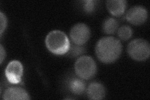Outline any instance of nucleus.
Returning <instances> with one entry per match:
<instances>
[{
	"instance_id": "1",
	"label": "nucleus",
	"mask_w": 150,
	"mask_h": 100,
	"mask_svg": "<svg viewBox=\"0 0 150 100\" xmlns=\"http://www.w3.org/2000/svg\"><path fill=\"white\" fill-rule=\"evenodd\" d=\"M96 54L101 61L110 63L118 59L122 51L121 42L114 37H104L98 41L96 46Z\"/></svg>"
},
{
	"instance_id": "2",
	"label": "nucleus",
	"mask_w": 150,
	"mask_h": 100,
	"mask_svg": "<svg viewBox=\"0 0 150 100\" xmlns=\"http://www.w3.org/2000/svg\"><path fill=\"white\" fill-rule=\"evenodd\" d=\"M45 43L48 50L57 55L67 53L70 46L68 36L59 30H54L49 33L46 38Z\"/></svg>"
},
{
	"instance_id": "3",
	"label": "nucleus",
	"mask_w": 150,
	"mask_h": 100,
	"mask_svg": "<svg viewBox=\"0 0 150 100\" xmlns=\"http://www.w3.org/2000/svg\"><path fill=\"white\" fill-rule=\"evenodd\" d=\"M74 70L79 78L89 79L95 75L97 68L96 63L91 57L83 56L76 60Z\"/></svg>"
},
{
	"instance_id": "4",
	"label": "nucleus",
	"mask_w": 150,
	"mask_h": 100,
	"mask_svg": "<svg viewBox=\"0 0 150 100\" xmlns=\"http://www.w3.org/2000/svg\"><path fill=\"white\" fill-rule=\"evenodd\" d=\"M128 53L133 60L138 61L146 60L150 54L149 43L143 39L131 41L128 46Z\"/></svg>"
},
{
	"instance_id": "5",
	"label": "nucleus",
	"mask_w": 150,
	"mask_h": 100,
	"mask_svg": "<svg viewBox=\"0 0 150 100\" xmlns=\"http://www.w3.org/2000/svg\"><path fill=\"white\" fill-rule=\"evenodd\" d=\"M90 28L84 23H78L70 31V38L73 43L78 45L85 44L90 38Z\"/></svg>"
},
{
	"instance_id": "6",
	"label": "nucleus",
	"mask_w": 150,
	"mask_h": 100,
	"mask_svg": "<svg viewBox=\"0 0 150 100\" xmlns=\"http://www.w3.org/2000/svg\"><path fill=\"white\" fill-rule=\"evenodd\" d=\"M23 71L22 64L20 61L13 60L8 63L5 70V75L9 83L18 84L21 81Z\"/></svg>"
},
{
	"instance_id": "7",
	"label": "nucleus",
	"mask_w": 150,
	"mask_h": 100,
	"mask_svg": "<svg viewBox=\"0 0 150 100\" xmlns=\"http://www.w3.org/2000/svg\"><path fill=\"white\" fill-rule=\"evenodd\" d=\"M148 17L146 9L142 6H136L130 8L126 13V18L134 25H140L146 21Z\"/></svg>"
},
{
	"instance_id": "8",
	"label": "nucleus",
	"mask_w": 150,
	"mask_h": 100,
	"mask_svg": "<svg viewBox=\"0 0 150 100\" xmlns=\"http://www.w3.org/2000/svg\"><path fill=\"white\" fill-rule=\"evenodd\" d=\"M106 94V90L104 86L100 83L93 82L88 86L87 95L90 99L100 100L104 98Z\"/></svg>"
},
{
	"instance_id": "9",
	"label": "nucleus",
	"mask_w": 150,
	"mask_h": 100,
	"mask_svg": "<svg viewBox=\"0 0 150 100\" xmlns=\"http://www.w3.org/2000/svg\"><path fill=\"white\" fill-rule=\"evenodd\" d=\"M4 99H30V96L24 89L20 87H11L4 91Z\"/></svg>"
},
{
	"instance_id": "10",
	"label": "nucleus",
	"mask_w": 150,
	"mask_h": 100,
	"mask_svg": "<svg viewBox=\"0 0 150 100\" xmlns=\"http://www.w3.org/2000/svg\"><path fill=\"white\" fill-rule=\"evenodd\" d=\"M107 8L112 15L120 16L124 13L127 2L125 0H110L108 1Z\"/></svg>"
},
{
	"instance_id": "11",
	"label": "nucleus",
	"mask_w": 150,
	"mask_h": 100,
	"mask_svg": "<svg viewBox=\"0 0 150 100\" xmlns=\"http://www.w3.org/2000/svg\"><path fill=\"white\" fill-rule=\"evenodd\" d=\"M69 88L70 91L75 94H83L86 89L85 83L84 81L79 78H72L69 82Z\"/></svg>"
},
{
	"instance_id": "12",
	"label": "nucleus",
	"mask_w": 150,
	"mask_h": 100,
	"mask_svg": "<svg viewBox=\"0 0 150 100\" xmlns=\"http://www.w3.org/2000/svg\"><path fill=\"white\" fill-rule=\"evenodd\" d=\"M118 23L115 19L109 18L103 22V30L106 34H113L118 29Z\"/></svg>"
},
{
	"instance_id": "13",
	"label": "nucleus",
	"mask_w": 150,
	"mask_h": 100,
	"mask_svg": "<svg viewBox=\"0 0 150 100\" xmlns=\"http://www.w3.org/2000/svg\"><path fill=\"white\" fill-rule=\"evenodd\" d=\"M133 31L131 28L128 26H123L120 27L118 31V35L122 40H128L132 36Z\"/></svg>"
},
{
	"instance_id": "14",
	"label": "nucleus",
	"mask_w": 150,
	"mask_h": 100,
	"mask_svg": "<svg viewBox=\"0 0 150 100\" xmlns=\"http://www.w3.org/2000/svg\"><path fill=\"white\" fill-rule=\"evenodd\" d=\"M86 51L85 48L81 46V45H78L76 44H71L70 43L69 49L67 53L68 55L72 57H76L79 55H82Z\"/></svg>"
},
{
	"instance_id": "15",
	"label": "nucleus",
	"mask_w": 150,
	"mask_h": 100,
	"mask_svg": "<svg viewBox=\"0 0 150 100\" xmlns=\"http://www.w3.org/2000/svg\"><path fill=\"white\" fill-rule=\"evenodd\" d=\"M83 8L84 11L86 13H91L95 8L96 2L92 0H87L83 1Z\"/></svg>"
},
{
	"instance_id": "16",
	"label": "nucleus",
	"mask_w": 150,
	"mask_h": 100,
	"mask_svg": "<svg viewBox=\"0 0 150 100\" xmlns=\"http://www.w3.org/2000/svg\"><path fill=\"white\" fill-rule=\"evenodd\" d=\"M0 23H1V28H0V32H1V35H2L3 31L5 30L6 27L7 25V19L6 16L1 12L0 13Z\"/></svg>"
},
{
	"instance_id": "17",
	"label": "nucleus",
	"mask_w": 150,
	"mask_h": 100,
	"mask_svg": "<svg viewBox=\"0 0 150 100\" xmlns=\"http://www.w3.org/2000/svg\"><path fill=\"white\" fill-rule=\"evenodd\" d=\"M0 55H1V64H2L3 60L4 58V57L6 56V53L5 51H4L3 47L2 45H1V50H0Z\"/></svg>"
}]
</instances>
